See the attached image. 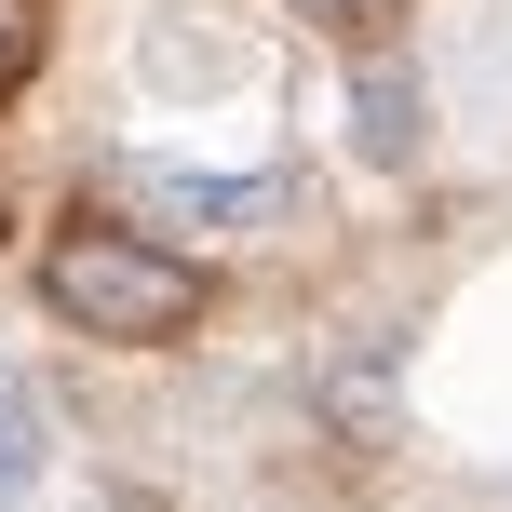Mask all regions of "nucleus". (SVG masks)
Masks as SVG:
<instances>
[{
    "label": "nucleus",
    "mask_w": 512,
    "mask_h": 512,
    "mask_svg": "<svg viewBox=\"0 0 512 512\" xmlns=\"http://www.w3.org/2000/svg\"><path fill=\"white\" fill-rule=\"evenodd\" d=\"M41 310L68 337H108V351H162V337L203 324V256H176L149 230H108V216H68L41 243Z\"/></svg>",
    "instance_id": "nucleus-1"
},
{
    "label": "nucleus",
    "mask_w": 512,
    "mask_h": 512,
    "mask_svg": "<svg viewBox=\"0 0 512 512\" xmlns=\"http://www.w3.org/2000/svg\"><path fill=\"white\" fill-rule=\"evenodd\" d=\"M149 203L189 216V230H270V216H297V176H189V162H162Z\"/></svg>",
    "instance_id": "nucleus-2"
},
{
    "label": "nucleus",
    "mask_w": 512,
    "mask_h": 512,
    "mask_svg": "<svg viewBox=\"0 0 512 512\" xmlns=\"http://www.w3.org/2000/svg\"><path fill=\"white\" fill-rule=\"evenodd\" d=\"M41 459H54V432H41V391H27V364L0 351V512L41 486Z\"/></svg>",
    "instance_id": "nucleus-3"
},
{
    "label": "nucleus",
    "mask_w": 512,
    "mask_h": 512,
    "mask_svg": "<svg viewBox=\"0 0 512 512\" xmlns=\"http://www.w3.org/2000/svg\"><path fill=\"white\" fill-rule=\"evenodd\" d=\"M364 149H378V162H405V149H418V122H405V81H364Z\"/></svg>",
    "instance_id": "nucleus-4"
},
{
    "label": "nucleus",
    "mask_w": 512,
    "mask_h": 512,
    "mask_svg": "<svg viewBox=\"0 0 512 512\" xmlns=\"http://www.w3.org/2000/svg\"><path fill=\"white\" fill-rule=\"evenodd\" d=\"M41 68V0H0V95Z\"/></svg>",
    "instance_id": "nucleus-5"
},
{
    "label": "nucleus",
    "mask_w": 512,
    "mask_h": 512,
    "mask_svg": "<svg viewBox=\"0 0 512 512\" xmlns=\"http://www.w3.org/2000/svg\"><path fill=\"white\" fill-rule=\"evenodd\" d=\"M297 14H364V0H297Z\"/></svg>",
    "instance_id": "nucleus-6"
}]
</instances>
